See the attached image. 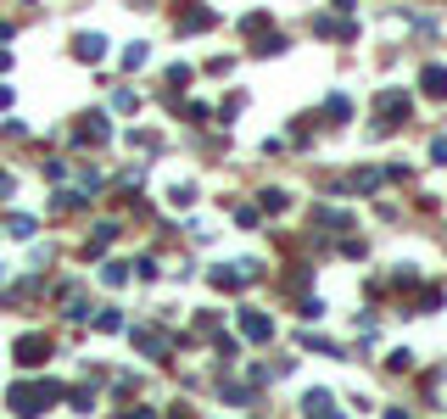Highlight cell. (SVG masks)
Wrapping results in <instances>:
<instances>
[{
  "label": "cell",
  "instance_id": "6da1fadb",
  "mask_svg": "<svg viewBox=\"0 0 447 419\" xmlns=\"http://www.w3.org/2000/svg\"><path fill=\"white\" fill-rule=\"evenodd\" d=\"M308 419H341L330 408V392H308Z\"/></svg>",
  "mask_w": 447,
  "mask_h": 419
},
{
  "label": "cell",
  "instance_id": "7a4b0ae2",
  "mask_svg": "<svg viewBox=\"0 0 447 419\" xmlns=\"http://www.w3.org/2000/svg\"><path fill=\"white\" fill-rule=\"evenodd\" d=\"M420 84H425V95H447V67H425Z\"/></svg>",
  "mask_w": 447,
  "mask_h": 419
},
{
  "label": "cell",
  "instance_id": "3957f363",
  "mask_svg": "<svg viewBox=\"0 0 447 419\" xmlns=\"http://www.w3.org/2000/svg\"><path fill=\"white\" fill-rule=\"evenodd\" d=\"M247 335H257V341H263V335H268V319H263V313H247Z\"/></svg>",
  "mask_w": 447,
  "mask_h": 419
},
{
  "label": "cell",
  "instance_id": "277c9868",
  "mask_svg": "<svg viewBox=\"0 0 447 419\" xmlns=\"http://www.w3.org/2000/svg\"><path fill=\"white\" fill-rule=\"evenodd\" d=\"M431 157H436V162H447V140H436V146H431Z\"/></svg>",
  "mask_w": 447,
  "mask_h": 419
}]
</instances>
